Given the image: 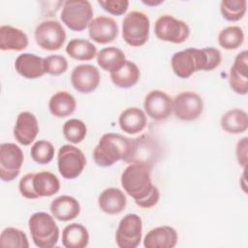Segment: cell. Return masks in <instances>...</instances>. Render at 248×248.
Returning a JSON list of instances; mask_svg holds the SVG:
<instances>
[{
  "instance_id": "cell-1",
  "label": "cell",
  "mask_w": 248,
  "mask_h": 248,
  "mask_svg": "<svg viewBox=\"0 0 248 248\" xmlns=\"http://www.w3.org/2000/svg\"><path fill=\"white\" fill-rule=\"evenodd\" d=\"M151 167L145 164H129L121 173V185L125 192L142 208L155 206L160 199L159 189L151 181Z\"/></svg>"
},
{
  "instance_id": "cell-2",
  "label": "cell",
  "mask_w": 248,
  "mask_h": 248,
  "mask_svg": "<svg viewBox=\"0 0 248 248\" xmlns=\"http://www.w3.org/2000/svg\"><path fill=\"white\" fill-rule=\"evenodd\" d=\"M131 145V139L116 133L104 134L93 150L97 166L108 168L119 160H124Z\"/></svg>"
},
{
  "instance_id": "cell-3",
  "label": "cell",
  "mask_w": 248,
  "mask_h": 248,
  "mask_svg": "<svg viewBox=\"0 0 248 248\" xmlns=\"http://www.w3.org/2000/svg\"><path fill=\"white\" fill-rule=\"evenodd\" d=\"M173 73L180 78H188L199 71H209L206 47H189L175 52L170 59Z\"/></svg>"
},
{
  "instance_id": "cell-4",
  "label": "cell",
  "mask_w": 248,
  "mask_h": 248,
  "mask_svg": "<svg viewBox=\"0 0 248 248\" xmlns=\"http://www.w3.org/2000/svg\"><path fill=\"white\" fill-rule=\"evenodd\" d=\"M29 231L34 244L39 248H52L59 238V228L54 217L46 212H35L28 220Z\"/></svg>"
},
{
  "instance_id": "cell-5",
  "label": "cell",
  "mask_w": 248,
  "mask_h": 248,
  "mask_svg": "<svg viewBox=\"0 0 248 248\" xmlns=\"http://www.w3.org/2000/svg\"><path fill=\"white\" fill-rule=\"evenodd\" d=\"M149 29L147 15L140 11H131L122 21V38L131 46H141L148 40Z\"/></svg>"
},
{
  "instance_id": "cell-6",
  "label": "cell",
  "mask_w": 248,
  "mask_h": 248,
  "mask_svg": "<svg viewBox=\"0 0 248 248\" xmlns=\"http://www.w3.org/2000/svg\"><path fill=\"white\" fill-rule=\"evenodd\" d=\"M93 8L87 0H68L63 4L60 14L62 22L73 31H82L93 18Z\"/></svg>"
},
{
  "instance_id": "cell-7",
  "label": "cell",
  "mask_w": 248,
  "mask_h": 248,
  "mask_svg": "<svg viewBox=\"0 0 248 248\" xmlns=\"http://www.w3.org/2000/svg\"><path fill=\"white\" fill-rule=\"evenodd\" d=\"M160 156V146L150 135H141L131 139V145L124 162L128 164L140 163L145 164L152 168Z\"/></svg>"
},
{
  "instance_id": "cell-8",
  "label": "cell",
  "mask_w": 248,
  "mask_h": 248,
  "mask_svg": "<svg viewBox=\"0 0 248 248\" xmlns=\"http://www.w3.org/2000/svg\"><path fill=\"white\" fill-rule=\"evenodd\" d=\"M154 32L161 41L182 44L190 35V27L181 19H177L170 15H163L155 21Z\"/></svg>"
},
{
  "instance_id": "cell-9",
  "label": "cell",
  "mask_w": 248,
  "mask_h": 248,
  "mask_svg": "<svg viewBox=\"0 0 248 248\" xmlns=\"http://www.w3.org/2000/svg\"><path fill=\"white\" fill-rule=\"evenodd\" d=\"M34 38L38 46L43 49L53 51L60 49L64 45L66 32L59 21L46 19L36 26Z\"/></svg>"
},
{
  "instance_id": "cell-10",
  "label": "cell",
  "mask_w": 248,
  "mask_h": 248,
  "mask_svg": "<svg viewBox=\"0 0 248 248\" xmlns=\"http://www.w3.org/2000/svg\"><path fill=\"white\" fill-rule=\"evenodd\" d=\"M86 165L83 152L75 145L64 144L57 153V167L62 177L66 179L77 178Z\"/></svg>"
},
{
  "instance_id": "cell-11",
  "label": "cell",
  "mask_w": 248,
  "mask_h": 248,
  "mask_svg": "<svg viewBox=\"0 0 248 248\" xmlns=\"http://www.w3.org/2000/svg\"><path fill=\"white\" fill-rule=\"evenodd\" d=\"M142 236V220L135 213L125 215L119 222L115 242L120 248H136L140 245Z\"/></svg>"
},
{
  "instance_id": "cell-12",
  "label": "cell",
  "mask_w": 248,
  "mask_h": 248,
  "mask_svg": "<svg viewBox=\"0 0 248 248\" xmlns=\"http://www.w3.org/2000/svg\"><path fill=\"white\" fill-rule=\"evenodd\" d=\"M24 155L21 148L13 142L0 145V177L3 181H12L18 176Z\"/></svg>"
},
{
  "instance_id": "cell-13",
  "label": "cell",
  "mask_w": 248,
  "mask_h": 248,
  "mask_svg": "<svg viewBox=\"0 0 248 248\" xmlns=\"http://www.w3.org/2000/svg\"><path fill=\"white\" fill-rule=\"evenodd\" d=\"M172 102V111L180 120L193 121L198 119L202 113L203 101L196 92H180L174 97Z\"/></svg>"
},
{
  "instance_id": "cell-14",
  "label": "cell",
  "mask_w": 248,
  "mask_h": 248,
  "mask_svg": "<svg viewBox=\"0 0 248 248\" xmlns=\"http://www.w3.org/2000/svg\"><path fill=\"white\" fill-rule=\"evenodd\" d=\"M172 99L159 89L149 91L144 98L143 108L146 114L156 121L167 119L172 112Z\"/></svg>"
},
{
  "instance_id": "cell-15",
  "label": "cell",
  "mask_w": 248,
  "mask_h": 248,
  "mask_svg": "<svg viewBox=\"0 0 248 248\" xmlns=\"http://www.w3.org/2000/svg\"><path fill=\"white\" fill-rule=\"evenodd\" d=\"M101 76L99 70L91 64L76 66L71 73V83L80 93L93 92L100 84Z\"/></svg>"
},
{
  "instance_id": "cell-16",
  "label": "cell",
  "mask_w": 248,
  "mask_h": 248,
  "mask_svg": "<svg viewBox=\"0 0 248 248\" xmlns=\"http://www.w3.org/2000/svg\"><path fill=\"white\" fill-rule=\"evenodd\" d=\"M118 25L109 16H100L91 20L88 25V35L96 43L106 45L113 42L118 36Z\"/></svg>"
},
{
  "instance_id": "cell-17",
  "label": "cell",
  "mask_w": 248,
  "mask_h": 248,
  "mask_svg": "<svg viewBox=\"0 0 248 248\" xmlns=\"http://www.w3.org/2000/svg\"><path fill=\"white\" fill-rule=\"evenodd\" d=\"M248 51L239 52L230 69L229 83L231 88L239 95H246L248 92Z\"/></svg>"
},
{
  "instance_id": "cell-18",
  "label": "cell",
  "mask_w": 248,
  "mask_h": 248,
  "mask_svg": "<svg viewBox=\"0 0 248 248\" xmlns=\"http://www.w3.org/2000/svg\"><path fill=\"white\" fill-rule=\"evenodd\" d=\"M40 131L36 116L29 111L20 112L16 120L14 137L22 145H29L36 139Z\"/></svg>"
},
{
  "instance_id": "cell-19",
  "label": "cell",
  "mask_w": 248,
  "mask_h": 248,
  "mask_svg": "<svg viewBox=\"0 0 248 248\" xmlns=\"http://www.w3.org/2000/svg\"><path fill=\"white\" fill-rule=\"evenodd\" d=\"M16 71L27 79H35L46 74L44 58L29 52L19 54L15 61Z\"/></svg>"
},
{
  "instance_id": "cell-20",
  "label": "cell",
  "mask_w": 248,
  "mask_h": 248,
  "mask_svg": "<svg viewBox=\"0 0 248 248\" xmlns=\"http://www.w3.org/2000/svg\"><path fill=\"white\" fill-rule=\"evenodd\" d=\"M177 232L170 226H160L150 230L143 239L145 248H172L177 243Z\"/></svg>"
},
{
  "instance_id": "cell-21",
  "label": "cell",
  "mask_w": 248,
  "mask_h": 248,
  "mask_svg": "<svg viewBox=\"0 0 248 248\" xmlns=\"http://www.w3.org/2000/svg\"><path fill=\"white\" fill-rule=\"evenodd\" d=\"M49 209L55 219L61 222H67L79 215L80 204L74 197L62 195L51 202Z\"/></svg>"
},
{
  "instance_id": "cell-22",
  "label": "cell",
  "mask_w": 248,
  "mask_h": 248,
  "mask_svg": "<svg viewBox=\"0 0 248 248\" xmlns=\"http://www.w3.org/2000/svg\"><path fill=\"white\" fill-rule=\"evenodd\" d=\"M98 204L102 211L109 215L121 213L126 205L127 199L125 194L118 188L109 187L105 189L98 198Z\"/></svg>"
},
{
  "instance_id": "cell-23",
  "label": "cell",
  "mask_w": 248,
  "mask_h": 248,
  "mask_svg": "<svg viewBox=\"0 0 248 248\" xmlns=\"http://www.w3.org/2000/svg\"><path fill=\"white\" fill-rule=\"evenodd\" d=\"M28 46V37L25 32L11 25L0 27V49L21 51Z\"/></svg>"
},
{
  "instance_id": "cell-24",
  "label": "cell",
  "mask_w": 248,
  "mask_h": 248,
  "mask_svg": "<svg viewBox=\"0 0 248 248\" xmlns=\"http://www.w3.org/2000/svg\"><path fill=\"white\" fill-rule=\"evenodd\" d=\"M118 123L123 132L135 135L143 131L147 124V118L142 109L132 107L124 109L120 113Z\"/></svg>"
},
{
  "instance_id": "cell-25",
  "label": "cell",
  "mask_w": 248,
  "mask_h": 248,
  "mask_svg": "<svg viewBox=\"0 0 248 248\" xmlns=\"http://www.w3.org/2000/svg\"><path fill=\"white\" fill-rule=\"evenodd\" d=\"M77 102L75 97L67 91H58L54 93L48 101L50 113L58 118L70 116L76 110Z\"/></svg>"
},
{
  "instance_id": "cell-26",
  "label": "cell",
  "mask_w": 248,
  "mask_h": 248,
  "mask_svg": "<svg viewBox=\"0 0 248 248\" xmlns=\"http://www.w3.org/2000/svg\"><path fill=\"white\" fill-rule=\"evenodd\" d=\"M89 242L87 229L79 223L66 226L62 232V244L66 248H84Z\"/></svg>"
},
{
  "instance_id": "cell-27",
  "label": "cell",
  "mask_w": 248,
  "mask_h": 248,
  "mask_svg": "<svg viewBox=\"0 0 248 248\" xmlns=\"http://www.w3.org/2000/svg\"><path fill=\"white\" fill-rule=\"evenodd\" d=\"M220 124L229 134H241L248 128V115L241 108H232L222 115Z\"/></svg>"
},
{
  "instance_id": "cell-28",
  "label": "cell",
  "mask_w": 248,
  "mask_h": 248,
  "mask_svg": "<svg viewBox=\"0 0 248 248\" xmlns=\"http://www.w3.org/2000/svg\"><path fill=\"white\" fill-rule=\"evenodd\" d=\"M126 60L125 53L116 46L105 47L97 53L98 65L109 74L118 71Z\"/></svg>"
},
{
  "instance_id": "cell-29",
  "label": "cell",
  "mask_w": 248,
  "mask_h": 248,
  "mask_svg": "<svg viewBox=\"0 0 248 248\" xmlns=\"http://www.w3.org/2000/svg\"><path fill=\"white\" fill-rule=\"evenodd\" d=\"M33 187L40 197H51L60 189V181L50 171L35 172L33 176Z\"/></svg>"
},
{
  "instance_id": "cell-30",
  "label": "cell",
  "mask_w": 248,
  "mask_h": 248,
  "mask_svg": "<svg viewBox=\"0 0 248 248\" xmlns=\"http://www.w3.org/2000/svg\"><path fill=\"white\" fill-rule=\"evenodd\" d=\"M140 72L137 64L126 60L124 65L116 72L110 73V78L114 85L120 88H130L140 79Z\"/></svg>"
},
{
  "instance_id": "cell-31",
  "label": "cell",
  "mask_w": 248,
  "mask_h": 248,
  "mask_svg": "<svg viewBox=\"0 0 248 248\" xmlns=\"http://www.w3.org/2000/svg\"><path fill=\"white\" fill-rule=\"evenodd\" d=\"M66 52L72 58L78 61H89L97 56L96 46L88 40L85 39H73L65 48Z\"/></svg>"
},
{
  "instance_id": "cell-32",
  "label": "cell",
  "mask_w": 248,
  "mask_h": 248,
  "mask_svg": "<svg viewBox=\"0 0 248 248\" xmlns=\"http://www.w3.org/2000/svg\"><path fill=\"white\" fill-rule=\"evenodd\" d=\"M244 41V32L236 25L227 26L218 34V44L225 49L232 50L238 48Z\"/></svg>"
},
{
  "instance_id": "cell-33",
  "label": "cell",
  "mask_w": 248,
  "mask_h": 248,
  "mask_svg": "<svg viewBox=\"0 0 248 248\" xmlns=\"http://www.w3.org/2000/svg\"><path fill=\"white\" fill-rule=\"evenodd\" d=\"M0 245L11 248H28L29 242L24 232L16 228L8 227L1 232Z\"/></svg>"
},
{
  "instance_id": "cell-34",
  "label": "cell",
  "mask_w": 248,
  "mask_h": 248,
  "mask_svg": "<svg viewBox=\"0 0 248 248\" xmlns=\"http://www.w3.org/2000/svg\"><path fill=\"white\" fill-rule=\"evenodd\" d=\"M247 10L246 0H223L220 4L222 16L228 21H237L241 19Z\"/></svg>"
},
{
  "instance_id": "cell-35",
  "label": "cell",
  "mask_w": 248,
  "mask_h": 248,
  "mask_svg": "<svg viewBox=\"0 0 248 248\" xmlns=\"http://www.w3.org/2000/svg\"><path fill=\"white\" fill-rule=\"evenodd\" d=\"M64 138L72 143L81 142L87 134V128L85 123L77 118H71L67 120L62 128Z\"/></svg>"
},
{
  "instance_id": "cell-36",
  "label": "cell",
  "mask_w": 248,
  "mask_h": 248,
  "mask_svg": "<svg viewBox=\"0 0 248 248\" xmlns=\"http://www.w3.org/2000/svg\"><path fill=\"white\" fill-rule=\"evenodd\" d=\"M54 146L52 143L46 140H37L30 149V155L32 159L41 165H46L51 162L54 157Z\"/></svg>"
},
{
  "instance_id": "cell-37",
  "label": "cell",
  "mask_w": 248,
  "mask_h": 248,
  "mask_svg": "<svg viewBox=\"0 0 248 248\" xmlns=\"http://www.w3.org/2000/svg\"><path fill=\"white\" fill-rule=\"evenodd\" d=\"M45 71L51 76H60L68 69V61L62 55H48L44 58Z\"/></svg>"
},
{
  "instance_id": "cell-38",
  "label": "cell",
  "mask_w": 248,
  "mask_h": 248,
  "mask_svg": "<svg viewBox=\"0 0 248 248\" xmlns=\"http://www.w3.org/2000/svg\"><path fill=\"white\" fill-rule=\"evenodd\" d=\"M98 4L108 14L121 16L128 10V0H98Z\"/></svg>"
},
{
  "instance_id": "cell-39",
  "label": "cell",
  "mask_w": 248,
  "mask_h": 248,
  "mask_svg": "<svg viewBox=\"0 0 248 248\" xmlns=\"http://www.w3.org/2000/svg\"><path fill=\"white\" fill-rule=\"evenodd\" d=\"M33 176L34 173H26L24 176H22L18 183V189L20 194L29 200H35L38 199L39 196L36 194L34 187H33Z\"/></svg>"
},
{
  "instance_id": "cell-40",
  "label": "cell",
  "mask_w": 248,
  "mask_h": 248,
  "mask_svg": "<svg viewBox=\"0 0 248 248\" xmlns=\"http://www.w3.org/2000/svg\"><path fill=\"white\" fill-rule=\"evenodd\" d=\"M247 146H248V140H247V138L244 137L238 140L235 148L237 162L239 166L244 168V170L246 169V166H247Z\"/></svg>"
},
{
  "instance_id": "cell-41",
  "label": "cell",
  "mask_w": 248,
  "mask_h": 248,
  "mask_svg": "<svg viewBox=\"0 0 248 248\" xmlns=\"http://www.w3.org/2000/svg\"><path fill=\"white\" fill-rule=\"evenodd\" d=\"M143 3H144V4H146V5H158V4L162 3V1H158V2H149V1L144 2V1H143Z\"/></svg>"
}]
</instances>
